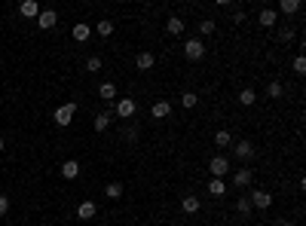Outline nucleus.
I'll return each mask as SVG.
<instances>
[{"label":"nucleus","mask_w":306,"mask_h":226,"mask_svg":"<svg viewBox=\"0 0 306 226\" xmlns=\"http://www.w3.org/2000/svg\"><path fill=\"white\" fill-rule=\"evenodd\" d=\"M251 180H254V171H251V168H239V171L233 174V184H236V189L251 187Z\"/></svg>","instance_id":"nucleus-7"},{"label":"nucleus","mask_w":306,"mask_h":226,"mask_svg":"<svg viewBox=\"0 0 306 226\" xmlns=\"http://www.w3.org/2000/svg\"><path fill=\"white\" fill-rule=\"evenodd\" d=\"M150 113H153V119H168L172 116V101H156L150 107Z\"/></svg>","instance_id":"nucleus-9"},{"label":"nucleus","mask_w":306,"mask_h":226,"mask_svg":"<svg viewBox=\"0 0 306 226\" xmlns=\"http://www.w3.org/2000/svg\"><path fill=\"white\" fill-rule=\"evenodd\" d=\"M89 37H92V28L89 25H74V40L77 43H86Z\"/></svg>","instance_id":"nucleus-20"},{"label":"nucleus","mask_w":306,"mask_h":226,"mask_svg":"<svg viewBox=\"0 0 306 226\" xmlns=\"http://www.w3.org/2000/svg\"><path fill=\"white\" fill-rule=\"evenodd\" d=\"M208 171H211V177L224 180V174L230 171V162H226V156H214V159L208 162Z\"/></svg>","instance_id":"nucleus-5"},{"label":"nucleus","mask_w":306,"mask_h":226,"mask_svg":"<svg viewBox=\"0 0 306 226\" xmlns=\"http://www.w3.org/2000/svg\"><path fill=\"white\" fill-rule=\"evenodd\" d=\"M86 71H89V74H98V71H101V58H98V55H92V58L86 61Z\"/></svg>","instance_id":"nucleus-30"},{"label":"nucleus","mask_w":306,"mask_h":226,"mask_svg":"<svg viewBox=\"0 0 306 226\" xmlns=\"http://www.w3.org/2000/svg\"><path fill=\"white\" fill-rule=\"evenodd\" d=\"M294 74H306V58H303V55L294 58Z\"/></svg>","instance_id":"nucleus-32"},{"label":"nucleus","mask_w":306,"mask_h":226,"mask_svg":"<svg viewBox=\"0 0 306 226\" xmlns=\"http://www.w3.org/2000/svg\"><path fill=\"white\" fill-rule=\"evenodd\" d=\"M61 177H64V180H77V177H80V162H77V159H67V162L61 165Z\"/></svg>","instance_id":"nucleus-11"},{"label":"nucleus","mask_w":306,"mask_h":226,"mask_svg":"<svg viewBox=\"0 0 306 226\" xmlns=\"http://www.w3.org/2000/svg\"><path fill=\"white\" fill-rule=\"evenodd\" d=\"M181 208H184V214H196L202 208V202L196 196H184V199H181Z\"/></svg>","instance_id":"nucleus-15"},{"label":"nucleus","mask_w":306,"mask_h":226,"mask_svg":"<svg viewBox=\"0 0 306 226\" xmlns=\"http://www.w3.org/2000/svg\"><path fill=\"white\" fill-rule=\"evenodd\" d=\"M19 16H25V19H37V16H40V3H37V0H25V3L19 6Z\"/></svg>","instance_id":"nucleus-12"},{"label":"nucleus","mask_w":306,"mask_h":226,"mask_svg":"<svg viewBox=\"0 0 306 226\" xmlns=\"http://www.w3.org/2000/svg\"><path fill=\"white\" fill-rule=\"evenodd\" d=\"M135 64H138V71H150V67L156 64V55H153V52H138Z\"/></svg>","instance_id":"nucleus-13"},{"label":"nucleus","mask_w":306,"mask_h":226,"mask_svg":"<svg viewBox=\"0 0 306 226\" xmlns=\"http://www.w3.org/2000/svg\"><path fill=\"white\" fill-rule=\"evenodd\" d=\"M233 153H236V159L248 162V159H254V144L251 141H236L233 144Z\"/></svg>","instance_id":"nucleus-6"},{"label":"nucleus","mask_w":306,"mask_h":226,"mask_svg":"<svg viewBox=\"0 0 306 226\" xmlns=\"http://www.w3.org/2000/svg\"><path fill=\"white\" fill-rule=\"evenodd\" d=\"M135 138H138V129H135V126L126 129V141H135Z\"/></svg>","instance_id":"nucleus-34"},{"label":"nucleus","mask_w":306,"mask_h":226,"mask_svg":"<svg viewBox=\"0 0 306 226\" xmlns=\"http://www.w3.org/2000/svg\"><path fill=\"white\" fill-rule=\"evenodd\" d=\"M251 202H248V196H239L236 199V214H239V217H251Z\"/></svg>","instance_id":"nucleus-16"},{"label":"nucleus","mask_w":306,"mask_h":226,"mask_svg":"<svg viewBox=\"0 0 306 226\" xmlns=\"http://www.w3.org/2000/svg\"><path fill=\"white\" fill-rule=\"evenodd\" d=\"M6 211H9V199H6V196H0V217H3Z\"/></svg>","instance_id":"nucleus-33"},{"label":"nucleus","mask_w":306,"mask_h":226,"mask_svg":"<svg viewBox=\"0 0 306 226\" xmlns=\"http://www.w3.org/2000/svg\"><path fill=\"white\" fill-rule=\"evenodd\" d=\"M254 101H257V92H254V89H242V92H239V104H242V107H251Z\"/></svg>","instance_id":"nucleus-21"},{"label":"nucleus","mask_w":306,"mask_h":226,"mask_svg":"<svg viewBox=\"0 0 306 226\" xmlns=\"http://www.w3.org/2000/svg\"><path fill=\"white\" fill-rule=\"evenodd\" d=\"M294 34H297V31L288 25V28H282V31H279V40H282V43H291V40H294Z\"/></svg>","instance_id":"nucleus-31"},{"label":"nucleus","mask_w":306,"mask_h":226,"mask_svg":"<svg viewBox=\"0 0 306 226\" xmlns=\"http://www.w3.org/2000/svg\"><path fill=\"white\" fill-rule=\"evenodd\" d=\"M104 196L117 202V199L122 196V184H117V180H113V184H107V187H104Z\"/></svg>","instance_id":"nucleus-22"},{"label":"nucleus","mask_w":306,"mask_h":226,"mask_svg":"<svg viewBox=\"0 0 306 226\" xmlns=\"http://www.w3.org/2000/svg\"><path fill=\"white\" fill-rule=\"evenodd\" d=\"M208 193H211V196H224V193H226V187H224V180H218V177H211V180H208Z\"/></svg>","instance_id":"nucleus-23"},{"label":"nucleus","mask_w":306,"mask_h":226,"mask_svg":"<svg viewBox=\"0 0 306 226\" xmlns=\"http://www.w3.org/2000/svg\"><path fill=\"white\" fill-rule=\"evenodd\" d=\"M98 98H104V101L113 104V101H117V86H113V83H101L98 86Z\"/></svg>","instance_id":"nucleus-14"},{"label":"nucleus","mask_w":306,"mask_h":226,"mask_svg":"<svg viewBox=\"0 0 306 226\" xmlns=\"http://www.w3.org/2000/svg\"><path fill=\"white\" fill-rule=\"evenodd\" d=\"M184 58L187 61H199V58H205V43L196 40V37H190L184 43Z\"/></svg>","instance_id":"nucleus-1"},{"label":"nucleus","mask_w":306,"mask_h":226,"mask_svg":"<svg viewBox=\"0 0 306 226\" xmlns=\"http://www.w3.org/2000/svg\"><path fill=\"white\" fill-rule=\"evenodd\" d=\"M279 226H294V223H291V220H282V223H279Z\"/></svg>","instance_id":"nucleus-35"},{"label":"nucleus","mask_w":306,"mask_h":226,"mask_svg":"<svg viewBox=\"0 0 306 226\" xmlns=\"http://www.w3.org/2000/svg\"><path fill=\"white\" fill-rule=\"evenodd\" d=\"M248 202H251V208L266 211L269 205H273V196H269L266 189H251V193H248Z\"/></svg>","instance_id":"nucleus-3"},{"label":"nucleus","mask_w":306,"mask_h":226,"mask_svg":"<svg viewBox=\"0 0 306 226\" xmlns=\"http://www.w3.org/2000/svg\"><path fill=\"white\" fill-rule=\"evenodd\" d=\"M95 31L101 34V37H110V34H113V21L110 19H101L98 25H95Z\"/></svg>","instance_id":"nucleus-25"},{"label":"nucleus","mask_w":306,"mask_h":226,"mask_svg":"<svg viewBox=\"0 0 306 226\" xmlns=\"http://www.w3.org/2000/svg\"><path fill=\"white\" fill-rule=\"evenodd\" d=\"M74 113H77V104H74V101L61 104L59 110H55V126H71V122H74Z\"/></svg>","instance_id":"nucleus-4"},{"label":"nucleus","mask_w":306,"mask_h":226,"mask_svg":"<svg viewBox=\"0 0 306 226\" xmlns=\"http://www.w3.org/2000/svg\"><path fill=\"white\" fill-rule=\"evenodd\" d=\"M214 144H218V147H230L233 144V138H230V132H214Z\"/></svg>","instance_id":"nucleus-28"},{"label":"nucleus","mask_w":306,"mask_h":226,"mask_svg":"<svg viewBox=\"0 0 306 226\" xmlns=\"http://www.w3.org/2000/svg\"><path fill=\"white\" fill-rule=\"evenodd\" d=\"M135 110H138V104H135L132 98H117V101H113V113H117L120 119H132Z\"/></svg>","instance_id":"nucleus-2"},{"label":"nucleus","mask_w":306,"mask_h":226,"mask_svg":"<svg viewBox=\"0 0 306 226\" xmlns=\"http://www.w3.org/2000/svg\"><path fill=\"white\" fill-rule=\"evenodd\" d=\"M95 214H98V205H95V202H80V208H77V217H80V220H92L95 217Z\"/></svg>","instance_id":"nucleus-10"},{"label":"nucleus","mask_w":306,"mask_h":226,"mask_svg":"<svg viewBox=\"0 0 306 226\" xmlns=\"http://www.w3.org/2000/svg\"><path fill=\"white\" fill-rule=\"evenodd\" d=\"M165 28H168V34H175V37H178V34H184V21H181L178 16H168L165 19Z\"/></svg>","instance_id":"nucleus-18"},{"label":"nucleus","mask_w":306,"mask_h":226,"mask_svg":"<svg viewBox=\"0 0 306 226\" xmlns=\"http://www.w3.org/2000/svg\"><path fill=\"white\" fill-rule=\"evenodd\" d=\"M279 13H285V16L300 13V0H279Z\"/></svg>","instance_id":"nucleus-17"},{"label":"nucleus","mask_w":306,"mask_h":226,"mask_svg":"<svg viewBox=\"0 0 306 226\" xmlns=\"http://www.w3.org/2000/svg\"><path fill=\"white\" fill-rule=\"evenodd\" d=\"M282 92H285V89H282V83H269V86H266V98H282Z\"/></svg>","instance_id":"nucleus-29"},{"label":"nucleus","mask_w":306,"mask_h":226,"mask_svg":"<svg viewBox=\"0 0 306 226\" xmlns=\"http://www.w3.org/2000/svg\"><path fill=\"white\" fill-rule=\"evenodd\" d=\"M0 153H3V138H0Z\"/></svg>","instance_id":"nucleus-36"},{"label":"nucleus","mask_w":306,"mask_h":226,"mask_svg":"<svg viewBox=\"0 0 306 226\" xmlns=\"http://www.w3.org/2000/svg\"><path fill=\"white\" fill-rule=\"evenodd\" d=\"M55 21H59V13H55V9H40V16H37V25H40L43 31L55 28Z\"/></svg>","instance_id":"nucleus-8"},{"label":"nucleus","mask_w":306,"mask_h":226,"mask_svg":"<svg viewBox=\"0 0 306 226\" xmlns=\"http://www.w3.org/2000/svg\"><path fill=\"white\" fill-rule=\"evenodd\" d=\"M196 104H199V95L196 92H184V95H181V107L190 110V107H196Z\"/></svg>","instance_id":"nucleus-24"},{"label":"nucleus","mask_w":306,"mask_h":226,"mask_svg":"<svg viewBox=\"0 0 306 226\" xmlns=\"http://www.w3.org/2000/svg\"><path fill=\"white\" fill-rule=\"evenodd\" d=\"M107 126H110V113H98L95 116V132H107Z\"/></svg>","instance_id":"nucleus-27"},{"label":"nucleus","mask_w":306,"mask_h":226,"mask_svg":"<svg viewBox=\"0 0 306 226\" xmlns=\"http://www.w3.org/2000/svg\"><path fill=\"white\" fill-rule=\"evenodd\" d=\"M214 28H218V25H214L211 19H202V21H199V34H202V37H211Z\"/></svg>","instance_id":"nucleus-26"},{"label":"nucleus","mask_w":306,"mask_h":226,"mask_svg":"<svg viewBox=\"0 0 306 226\" xmlns=\"http://www.w3.org/2000/svg\"><path fill=\"white\" fill-rule=\"evenodd\" d=\"M257 21H260L264 28H273V25H276V9H260Z\"/></svg>","instance_id":"nucleus-19"}]
</instances>
